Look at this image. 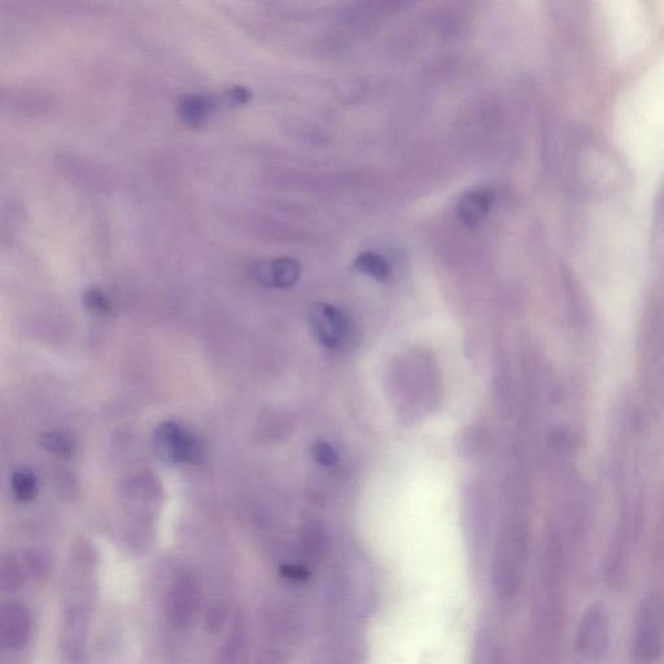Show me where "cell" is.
<instances>
[{
  "label": "cell",
  "mask_w": 664,
  "mask_h": 664,
  "mask_svg": "<svg viewBox=\"0 0 664 664\" xmlns=\"http://www.w3.org/2000/svg\"><path fill=\"white\" fill-rule=\"evenodd\" d=\"M83 305L91 313L95 314H108L112 310L111 300L108 299V296L103 291L98 290V288H93V290H89L83 295Z\"/></svg>",
  "instance_id": "obj_14"
},
{
  "label": "cell",
  "mask_w": 664,
  "mask_h": 664,
  "mask_svg": "<svg viewBox=\"0 0 664 664\" xmlns=\"http://www.w3.org/2000/svg\"><path fill=\"white\" fill-rule=\"evenodd\" d=\"M152 443L160 460L169 465H195L204 457L203 441L178 422L161 423L154 432Z\"/></svg>",
  "instance_id": "obj_3"
},
{
  "label": "cell",
  "mask_w": 664,
  "mask_h": 664,
  "mask_svg": "<svg viewBox=\"0 0 664 664\" xmlns=\"http://www.w3.org/2000/svg\"><path fill=\"white\" fill-rule=\"evenodd\" d=\"M562 165L570 189L585 198L617 194L628 183L627 168L610 144L579 126L563 137Z\"/></svg>",
  "instance_id": "obj_1"
},
{
  "label": "cell",
  "mask_w": 664,
  "mask_h": 664,
  "mask_svg": "<svg viewBox=\"0 0 664 664\" xmlns=\"http://www.w3.org/2000/svg\"><path fill=\"white\" fill-rule=\"evenodd\" d=\"M355 268L358 272L374 278L375 281L383 282L390 277V265L383 256L375 252H362L355 260Z\"/></svg>",
  "instance_id": "obj_11"
},
{
  "label": "cell",
  "mask_w": 664,
  "mask_h": 664,
  "mask_svg": "<svg viewBox=\"0 0 664 664\" xmlns=\"http://www.w3.org/2000/svg\"><path fill=\"white\" fill-rule=\"evenodd\" d=\"M32 619L26 607L16 602L2 607L0 613V641L4 648L23 649L30 639Z\"/></svg>",
  "instance_id": "obj_7"
},
{
  "label": "cell",
  "mask_w": 664,
  "mask_h": 664,
  "mask_svg": "<svg viewBox=\"0 0 664 664\" xmlns=\"http://www.w3.org/2000/svg\"><path fill=\"white\" fill-rule=\"evenodd\" d=\"M611 636L609 609L601 602H594L584 610L576 627V653L587 661H601L609 652Z\"/></svg>",
  "instance_id": "obj_4"
},
{
  "label": "cell",
  "mask_w": 664,
  "mask_h": 664,
  "mask_svg": "<svg viewBox=\"0 0 664 664\" xmlns=\"http://www.w3.org/2000/svg\"><path fill=\"white\" fill-rule=\"evenodd\" d=\"M664 653V594L650 591L641 598L633 620L629 657L633 664H658Z\"/></svg>",
  "instance_id": "obj_2"
},
{
  "label": "cell",
  "mask_w": 664,
  "mask_h": 664,
  "mask_svg": "<svg viewBox=\"0 0 664 664\" xmlns=\"http://www.w3.org/2000/svg\"><path fill=\"white\" fill-rule=\"evenodd\" d=\"M495 199V192L489 189L466 192L457 204L458 220L463 226L474 229L491 213Z\"/></svg>",
  "instance_id": "obj_9"
},
{
  "label": "cell",
  "mask_w": 664,
  "mask_h": 664,
  "mask_svg": "<svg viewBox=\"0 0 664 664\" xmlns=\"http://www.w3.org/2000/svg\"><path fill=\"white\" fill-rule=\"evenodd\" d=\"M654 244L659 251H664V183L655 203Z\"/></svg>",
  "instance_id": "obj_15"
},
{
  "label": "cell",
  "mask_w": 664,
  "mask_h": 664,
  "mask_svg": "<svg viewBox=\"0 0 664 664\" xmlns=\"http://www.w3.org/2000/svg\"><path fill=\"white\" fill-rule=\"evenodd\" d=\"M310 325L323 345L336 348L348 335V321L339 309L329 304L314 305Z\"/></svg>",
  "instance_id": "obj_6"
},
{
  "label": "cell",
  "mask_w": 664,
  "mask_h": 664,
  "mask_svg": "<svg viewBox=\"0 0 664 664\" xmlns=\"http://www.w3.org/2000/svg\"><path fill=\"white\" fill-rule=\"evenodd\" d=\"M23 580L24 576L15 563L10 562L7 566L3 567L2 583L6 591H16L23 584Z\"/></svg>",
  "instance_id": "obj_16"
},
{
  "label": "cell",
  "mask_w": 664,
  "mask_h": 664,
  "mask_svg": "<svg viewBox=\"0 0 664 664\" xmlns=\"http://www.w3.org/2000/svg\"><path fill=\"white\" fill-rule=\"evenodd\" d=\"M281 574L285 578L295 581H303L308 578V570L303 566L285 565L281 569Z\"/></svg>",
  "instance_id": "obj_18"
},
{
  "label": "cell",
  "mask_w": 664,
  "mask_h": 664,
  "mask_svg": "<svg viewBox=\"0 0 664 664\" xmlns=\"http://www.w3.org/2000/svg\"><path fill=\"white\" fill-rule=\"evenodd\" d=\"M170 623L177 628L189 627L198 609V591L189 575L178 576L168 593Z\"/></svg>",
  "instance_id": "obj_5"
},
{
  "label": "cell",
  "mask_w": 664,
  "mask_h": 664,
  "mask_svg": "<svg viewBox=\"0 0 664 664\" xmlns=\"http://www.w3.org/2000/svg\"><path fill=\"white\" fill-rule=\"evenodd\" d=\"M38 444L60 457H71L76 452V441L64 432H46L39 436Z\"/></svg>",
  "instance_id": "obj_13"
},
{
  "label": "cell",
  "mask_w": 664,
  "mask_h": 664,
  "mask_svg": "<svg viewBox=\"0 0 664 664\" xmlns=\"http://www.w3.org/2000/svg\"><path fill=\"white\" fill-rule=\"evenodd\" d=\"M213 96L200 93L186 94L179 102V113L186 124L200 125L216 108Z\"/></svg>",
  "instance_id": "obj_10"
},
{
  "label": "cell",
  "mask_w": 664,
  "mask_h": 664,
  "mask_svg": "<svg viewBox=\"0 0 664 664\" xmlns=\"http://www.w3.org/2000/svg\"><path fill=\"white\" fill-rule=\"evenodd\" d=\"M312 453L314 460H316L320 465L331 466L334 465L338 456H336L335 449L331 445L326 443H316L313 445Z\"/></svg>",
  "instance_id": "obj_17"
},
{
  "label": "cell",
  "mask_w": 664,
  "mask_h": 664,
  "mask_svg": "<svg viewBox=\"0 0 664 664\" xmlns=\"http://www.w3.org/2000/svg\"><path fill=\"white\" fill-rule=\"evenodd\" d=\"M252 277L262 286L288 288L299 281L300 262L292 257L257 261L251 266Z\"/></svg>",
  "instance_id": "obj_8"
},
{
  "label": "cell",
  "mask_w": 664,
  "mask_h": 664,
  "mask_svg": "<svg viewBox=\"0 0 664 664\" xmlns=\"http://www.w3.org/2000/svg\"><path fill=\"white\" fill-rule=\"evenodd\" d=\"M13 495L21 502L33 501L38 495V480L32 470L17 469L13 471L11 479Z\"/></svg>",
  "instance_id": "obj_12"
}]
</instances>
